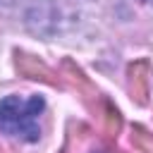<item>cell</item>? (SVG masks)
Returning <instances> with one entry per match:
<instances>
[{
  "mask_svg": "<svg viewBox=\"0 0 153 153\" xmlns=\"http://www.w3.org/2000/svg\"><path fill=\"white\" fill-rule=\"evenodd\" d=\"M45 103L41 96H7L0 100V131L19 141H38V117Z\"/></svg>",
  "mask_w": 153,
  "mask_h": 153,
  "instance_id": "6da1fadb",
  "label": "cell"
},
{
  "mask_svg": "<svg viewBox=\"0 0 153 153\" xmlns=\"http://www.w3.org/2000/svg\"><path fill=\"white\" fill-rule=\"evenodd\" d=\"M129 88L139 103H146V96H148V65L146 62H136L129 67Z\"/></svg>",
  "mask_w": 153,
  "mask_h": 153,
  "instance_id": "7a4b0ae2",
  "label": "cell"
},
{
  "mask_svg": "<svg viewBox=\"0 0 153 153\" xmlns=\"http://www.w3.org/2000/svg\"><path fill=\"white\" fill-rule=\"evenodd\" d=\"M17 69H19L24 76H29V79H43V81H48V84H55L53 72H50L43 62H38L36 57L19 55V57H17Z\"/></svg>",
  "mask_w": 153,
  "mask_h": 153,
  "instance_id": "3957f363",
  "label": "cell"
},
{
  "mask_svg": "<svg viewBox=\"0 0 153 153\" xmlns=\"http://www.w3.org/2000/svg\"><path fill=\"white\" fill-rule=\"evenodd\" d=\"M12 2H17V0H0V5H12Z\"/></svg>",
  "mask_w": 153,
  "mask_h": 153,
  "instance_id": "277c9868",
  "label": "cell"
}]
</instances>
